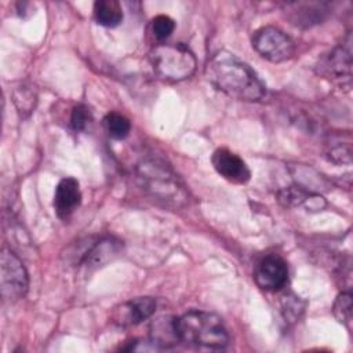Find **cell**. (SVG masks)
<instances>
[{"label": "cell", "instance_id": "obj_4", "mask_svg": "<svg viewBox=\"0 0 353 353\" xmlns=\"http://www.w3.org/2000/svg\"><path fill=\"white\" fill-rule=\"evenodd\" d=\"M153 72L164 81L178 83L189 79L197 66L194 54L185 44H159L149 52Z\"/></svg>", "mask_w": 353, "mask_h": 353}, {"label": "cell", "instance_id": "obj_20", "mask_svg": "<svg viewBox=\"0 0 353 353\" xmlns=\"http://www.w3.org/2000/svg\"><path fill=\"white\" fill-rule=\"evenodd\" d=\"M14 102L17 105L18 112L29 114L34 108L36 94L26 87H21L14 92Z\"/></svg>", "mask_w": 353, "mask_h": 353}, {"label": "cell", "instance_id": "obj_19", "mask_svg": "<svg viewBox=\"0 0 353 353\" xmlns=\"http://www.w3.org/2000/svg\"><path fill=\"white\" fill-rule=\"evenodd\" d=\"M175 29V22L168 15H157L150 22V30L152 34L157 40H165L171 36V33Z\"/></svg>", "mask_w": 353, "mask_h": 353}, {"label": "cell", "instance_id": "obj_23", "mask_svg": "<svg viewBox=\"0 0 353 353\" xmlns=\"http://www.w3.org/2000/svg\"><path fill=\"white\" fill-rule=\"evenodd\" d=\"M303 310V306L299 305V299L298 296L295 295H288V296H284V301H283V312H284V316L285 319H296L299 317V313Z\"/></svg>", "mask_w": 353, "mask_h": 353}, {"label": "cell", "instance_id": "obj_11", "mask_svg": "<svg viewBox=\"0 0 353 353\" xmlns=\"http://www.w3.org/2000/svg\"><path fill=\"white\" fill-rule=\"evenodd\" d=\"M321 69L335 79H347L350 80L352 74V50H350V37L346 44L335 47L321 62Z\"/></svg>", "mask_w": 353, "mask_h": 353}, {"label": "cell", "instance_id": "obj_10", "mask_svg": "<svg viewBox=\"0 0 353 353\" xmlns=\"http://www.w3.org/2000/svg\"><path fill=\"white\" fill-rule=\"evenodd\" d=\"M81 201L79 182L74 178H63L59 181L54 194V208L61 219H66Z\"/></svg>", "mask_w": 353, "mask_h": 353}, {"label": "cell", "instance_id": "obj_6", "mask_svg": "<svg viewBox=\"0 0 353 353\" xmlns=\"http://www.w3.org/2000/svg\"><path fill=\"white\" fill-rule=\"evenodd\" d=\"M251 43L254 50L270 62H284L295 54L294 41L283 30L274 26H263L255 30Z\"/></svg>", "mask_w": 353, "mask_h": 353}, {"label": "cell", "instance_id": "obj_22", "mask_svg": "<svg viewBox=\"0 0 353 353\" xmlns=\"http://www.w3.org/2000/svg\"><path fill=\"white\" fill-rule=\"evenodd\" d=\"M334 145L330 143L327 156L331 161L334 163H349L350 161V143H346L345 146L342 142H332Z\"/></svg>", "mask_w": 353, "mask_h": 353}, {"label": "cell", "instance_id": "obj_2", "mask_svg": "<svg viewBox=\"0 0 353 353\" xmlns=\"http://www.w3.org/2000/svg\"><path fill=\"white\" fill-rule=\"evenodd\" d=\"M137 178L141 188L157 201L175 208L188 203L186 186L175 171L161 160H142L137 165Z\"/></svg>", "mask_w": 353, "mask_h": 353}, {"label": "cell", "instance_id": "obj_21", "mask_svg": "<svg viewBox=\"0 0 353 353\" xmlns=\"http://www.w3.org/2000/svg\"><path fill=\"white\" fill-rule=\"evenodd\" d=\"M91 119H92V116H91L90 109L85 105H77L72 110L70 125L74 131H83V130H85V127L88 125Z\"/></svg>", "mask_w": 353, "mask_h": 353}, {"label": "cell", "instance_id": "obj_5", "mask_svg": "<svg viewBox=\"0 0 353 353\" xmlns=\"http://www.w3.org/2000/svg\"><path fill=\"white\" fill-rule=\"evenodd\" d=\"M0 287L3 298L10 302L23 298L29 287L22 261L8 248H3L0 254Z\"/></svg>", "mask_w": 353, "mask_h": 353}, {"label": "cell", "instance_id": "obj_9", "mask_svg": "<svg viewBox=\"0 0 353 353\" xmlns=\"http://www.w3.org/2000/svg\"><path fill=\"white\" fill-rule=\"evenodd\" d=\"M156 310V301L150 296L134 298L121 303L112 313V321L120 327L137 325L149 319Z\"/></svg>", "mask_w": 353, "mask_h": 353}, {"label": "cell", "instance_id": "obj_8", "mask_svg": "<svg viewBox=\"0 0 353 353\" xmlns=\"http://www.w3.org/2000/svg\"><path fill=\"white\" fill-rule=\"evenodd\" d=\"M211 163L216 172L233 183H247L251 172L245 161L226 148H219L212 153Z\"/></svg>", "mask_w": 353, "mask_h": 353}, {"label": "cell", "instance_id": "obj_3", "mask_svg": "<svg viewBox=\"0 0 353 353\" xmlns=\"http://www.w3.org/2000/svg\"><path fill=\"white\" fill-rule=\"evenodd\" d=\"M175 324L179 342L208 349H223L229 343L228 330L215 313L190 310L176 317Z\"/></svg>", "mask_w": 353, "mask_h": 353}, {"label": "cell", "instance_id": "obj_13", "mask_svg": "<svg viewBox=\"0 0 353 353\" xmlns=\"http://www.w3.org/2000/svg\"><path fill=\"white\" fill-rule=\"evenodd\" d=\"M292 23L298 26H310L323 21L327 8L324 3H291L285 7Z\"/></svg>", "mask_w": 353, "mask_h": 353}, {"label": "cell", "instance_id": "obj_16", "mask_svg": "<svg viewBox=\"0 0 353 353\" xmlns=\"http://www.w3.org/2000/svg\"><path fill=\"white\" fill-rule=\"evenodd\" d=\"M103 125L109 137H112L113 139H124L131 130L130 120L125 116L116 112H110L105 116Z\"/></svg>", "mask_w": 353, "mask_h": 353}, {"label": "cell", "instance_id": "obj_12", "mask_svg": "<svg viewBox=\"0 0 353 353\" xmlns=\"http://www.w3.org/2000/svg\"><path fill=\"white\" fill-rule=\"evenodd\" d=\"M121 251V241L114 237H105L91 244L81 256V262L88 268H99L112 261Z\"/></svg>", "mask_w": 353, "mask_h": 353}, {"label": "cell", "instance_id": "obj_18", "mask_svg": "<svg viewBox=\"0 0 353 353\" xmlns=\"http://www.w3.org/2000/svg\"><path fill=\"white\" fill-rule=\"evenodd\" d=\"M335 317L338 319L339 323L345 324L349 330L352 327V294L349 291L341 292L335 302H334V309H332Z\"/></svg>", "mask_w": 353, "mask_h": 353}, {"label": "cell", "instance_id": "obj_14", "mask_svg": "<svg viewBox=\"0 0 353 353\" xmlns=\"http://www.w3.org/2000/svg\"><path fill=\"white\" fill-rule=\"evenodd\" d=\"M175 319L163 316L150 324V341L159 350L171 347L179 342Z\"/></svg>", "mask_w": 353, "mask_h": 353}, {"label": "cell", "instance_id": "obj_7", "mask_svg": "<svg viewBox=\"0 0 353 353\" xmlns=\"http://www.w3.org/2000/svg\"><path fill=\"white\" fill-rule=\"evenodd\" d=\"M254 280L265 291H279L288 280V268L279 255H266L259 261L254 272Z\"/></svg>", "mask_w": 353, "mask_h": 353}, {"label": "cell", "instance_id": "obj_1", "mask_svg": "<svg viewBox=\"0 0 353 353\" xmlns=\"http://www.w3.org/2000/svg\"><path fill=\"white\" fill-rule=\"evenodd\" d=\"M207 80L219 91L237 101L256 102L266 94L258 74L229 51H218L205 66Z\"/></svg>", "mask_w": 353, "mask_h": 353}, {"label": "cell", "instance_id": "obj_15", "mask_svg": "<svg viewBox=\"0 0 353 353\" xmlns=\"http://www.w3.org/2000/svg\"><path fill=\"white\" fill-rule=\"evenodd\" d=\"M94 17L98 25L116 28L123 21V10L116 0H98L94 4Z\"/></svg>", "mask_w": 353, "mask_h": 353}, {"label": "cell", "instance_id": "obj_17", "mask_svg": "<svg viewBox=\"0 0 353 353\" xmlns=\"http://www.w3.org/2000/svg\"><path fill=\"white\" fill-rule=\"evenodd\" d=\"M314 197L316 194H312L301 186H290L279 192V201L287 207L309 204V201H312Z\"/></svg>", "mask_w": 353, "mask_h": 353}]
</instances>
